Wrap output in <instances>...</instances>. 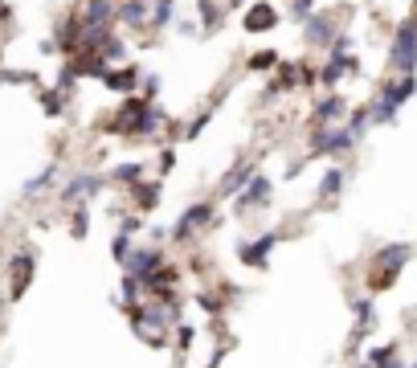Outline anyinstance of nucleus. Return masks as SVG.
<instances>
[{
  "mask_svg": "<svg viewBox=\"0 0 417 368\" xmlns=\"http://www.w3.org/2000/svg\"><path fill=\"white\" fill-rule=\"evenodd\" d=\"M389 66L401 74H413L417 70V13L401 21L393 29V45H389Z\"/></svg>",
  "mask_w": 417,
  "mask_h": 368,
  "instance_id": "f257e3e1",
  "label": "nucleus"
},
{
  "mask_svg": "<svg viewBox=\"0 0 417 368\" xmlns=\"http://www.w3.org/2000/svg\"><path fill=\"white\" fill-rule=\"evenodd\" d=\"M413 258V246H384L377 254V274H372V291H389V286L397 283V274L405 270V262Z\"/></svg>",
  "mask_w": 417,
  "mask_h": 368,
  "instance_id": "f03ea898",
  "label": "nucleus"
},
{
  "mask_svg": "<svg viewBox=\"0 0 417 368\" xmlns=\"http://www.w3.org/2000/svg\"><path fill=\"white\" fill-rule=\"evenodd\" d=\"M123 270L131 274V278H139V283L148 286L160 270H164V250L160 246H148V250H131V258L123 262Z\"/></svg>",
  "mask_w": 417,
  "mask_h": 368,
  "instance_id": "7ed1b4c3",
  "label": "nucleus"
},
{
  "mask_svg": "<svg viewBox=\"0 0 417 368\" xmlns=\"http://www.w3.org/2000/svg\"><path fill=\"white\" fill-rule=\"evenodd\" d=\"M356 144V135L348 127H319L315 139H311V156H340Z\"/></svg>",
  "mask_w": 417,
  "mask_h": 368,
  "instance_id": "20e7f679",
  "label": "nucleus"
},
{
  "mask_svg": "<svg viewBox=\"0 0 417 368\" xmlns=\"http://www.w3.org/2000/svg\"><path fill=\"white\" fill-rule=\"evenodd\" d=\"M111 21H115V4L111 0H90L82 13V33H111Z\"/></svg>",
  "mask_w": 417,
  "mask_h": 368,
  "instance_id": "39448f33",
  "label": "nucleus"
},
{
  "mask_svg": "<svg viewBox=\"0 0 417 368\" xmlns=\"http://www.w3.org/2000/svg\"><path fill=\"white\" fill-rule=\"evenodd\" d=\"M213 217V205H193V209H184L180 213V221H176V229H172V234H176V242H188V237L197 234L200 225H205V221Z\"/></svg>",
  "mask_w": 417,
  "mask_h": 368,
  "instance_id": "423d86ee",
  "label": "nucleus"
},
{
  "mask_svg": "<svg viewBox=\"0 0 417 368\" xmlns=\"http://www.w3.org/2000/svg\"><path fill=\"white\" fill-rule=\"evenodd\" d=\"M274 246H278V234H262V237H254V242H246V246L237 250V258H242L246 266H266V258H270Z\"/></svg>",
  "mask_w": 417,
  "mask_h": 368,
  "instance_id": "0eeeda50",
  "label": "nucleus"
},
{
  "mask_svg": "<svg viewBox=\"0 0 417 368\" xmlns=\"http://www.w3.org/2000/svg\"><path fill=\"white\" fill-rule=\"evenodd\" d=\"M115 21H123L127 29H143V25H151V9L143 0H123V4H115Z\"/></svg>",
  "mask_w": 417,
  "mask_h": 368,
  "instance_id": "6e6552de",
  "label": "nucleus"
},
{
  "mask_svg": "<svg viewBox=\"0 0 417 368\" xmlns=\"http://www.w3.org/2000/svg\"><path fill=\"white\" fill-rule=\"evenodd\" d=\"M270 193H274V184H270L266 176H262V172H258V176H254V180L246 184V193L237 197V213H246L250 205H266V201H270Z\"/></svg>",
  "mask_w": 417,
  "mask_h": 368,
  "instance_id": "1a4fd4ad",
  "label": "nucleus"
},
{
  "mask_svg": "<svg viewBox=\"0 0 417 368\" xmlns=\"http://www.w3.org/2000/svg\"><path fill=\"white\" fill-rule=\"evenodd\" d=\"M303 33H307V41H311V45H327V50H332V41L340 37V33H335V25L323 17V13H315V17L307 21V25H303Z\"/></svg>",
  "mask_w": 417,
  "mask_h": 368,
  "instance_id": "9d476101",
  "label": "nucleus"
},
{
  "mask_svg": "<svg viewBox=\"0 0 417 368\" xmlns=\"http://www.w3.org/2000/svg\"><path fill=\"white\" fill-rule=\"evenodd\" d=\"M139 78H143V74L135 66H119V70H107V74H102V82L111 86V90H119V94H131L135 86H139Z\"/></svg>",
  "mask_w": 417,
  "mask_h": 368,
  "instance_id": "9b49d317",
  "label": "nucleus"
},
{
  "mask_svg": "<svg viewBox=\"0 0 417 368\" xmlns=\"http://www.w3.org/2000/svg\"><path fill=\"white\" fill-rule=\"evenodd\" d=\"M348 111V102H344V94H327V99L315 102V123L319 127H335V119Z\"/></svg>",
  "mask_w": 417,
  "mask_h": 368,
  "instance_id": "f8f14e48",
  "label": "nucleus"
},
{
  "mask_svg": "<svg viewBox=\"0 0 417 368\" xmlns=\"http://www.w3.org/2000/svg\"><path fill=\"white\" fill-rule=\"evenodd\" d=\"M102 188V176H90V172H82V176H74V180L62 188V201H78V197H94Z\"/></svg>",
  "mask_w": 417,
  "mask_h": 368,
  "instance_id": "ddd939ff",
  "label": "nucleus"
},
{
  "mask_svg": "<svg viewBox=\"0 0 417 368\" xmlns=\"http://www.w3.org/2000/svg\"><path fill=\"white\" fill-rule=\"evenodd\" d=\"M254 176H258V168H250V164H237L234 172H229V176L221 180V193H225V197H242V193H246V184H250Z\"/></svg>",
  "mask_w": 417,
  "mask_h": 368,
  "instance_id": "4468645a",
  "label": "nucleus"
},
{
  "mask_svg": "<svg viewBox=\"0 0 417 368\" xmlns=\"http://www.w3.org/2000/svg\"><path fill=\"white\" fill-rule=\"evenodd\" d=\"M274 25H278V13H274L270 4H254L250 13H246V29H250V33H266Z\"/></svg>",
  "mask_w": 417,
  "mask_h": 368,
  "instance_id": "2eb2a0df",
  "label": "nucleus"
},
{
  "mask_svg": "<svg viewBox=\"0 0 417 368\" xmlns=\"http://www.w3.org/2000/svg\"><path fill=\"white\" fill-rule=\"evenodd\" d=\"M344 70H360V62H356L352 53H344V58H327V66L319 70V82H323V86H335Z\"/></svg>",
  "mask_w": 417,
  "mask_h": 368,
  "instance_id": "dca6fc26",
  "label": "nucleus"
},
{
  "mask_svg": "<svg viewBox=\"0 0 417 368\" xmlns=\"http://www.w3.org/2000/svg\"><path fill=\"white\" fill-rule=\"evenodd\" d=\"M168 119H164V111H156V107H148L143 115L135 119V127H131V135H156L160 127H164Z\"/></svg>",
  "mask_w": 417,
  "mask_h": 368,
  "instance_id": "f3484780",
  "label": "nucleus"
},
{
  "mask_svg": "<svg viewBox=\"0 0 417 368\" xmlns=\"http://www.w3.org/2000/svg\"><path fill=\"white\" fill-rule=\"evenodd\" d=\"M340 188H344V172H340V168H327L323 180H319V197H323V201H335Z\"/></svg>",
  "mask_w": 417,
  "mask_h": 368,
  "instance_id": "a211bd4d",
  "label": "nucleus"
},
{
  "mask_svg": "<svg viewBox=\"0 0 417 368\" xmlns=\"http://www.w3.org/2000/svg\"><path fill=\"white\" fill-rule=\"evenodd\" d=\"M368 123H372V107H356V111L348 115V131L360 139V135L368 131Z\"/></svg>",
  "mask_w": 417,
  "mask_h": 368,
  "instance_id": "6ab92c4d",
  "label": "nucleus"
},
{
  "mask_svg": "<svg viewBox=\"0 0 417 368\" xmlns=\"http://www.w3.org/2000/svg\"><path fill=\"white\" fill-rule=\"evenodd\" d=\"M172 17H176V9H172V0H151V25H172Z\"/></svg>",
  "mask_w": 417,
  "mask_h": 368,
  "instance_id": "aec40b11",
  "label": "nucleus"
},
{
  "mask_svg": "<svg viewBox=\"0 0 417 368\" xmlns=\"http://www.w3.org/2000/svg\"><path fill=\"white\" fill-rule=\"evenodd\" d=\"M311 9H315V0H291V21H295V25H307V21L315 17Z\"/></svg>",
  "mask_w": 417,
  "mask_h": 368,
  "instance_id": "412c9836",
  "label": "nucleus"
},
{
  "mask_svg": "<svg viewBox=\"0 0 417 368\" xmlns=\"http://www.w3.org/2000/svg\"><path fill=\"white\" fill-rule=\"evenodd\" d=\"M111 176H115V180H123V184H135L139 176H143V164H135V160H131V164H119Z\"/></svg>",
  "mask_w": 417,
  "mask_h": 368,
  "instance_id": "4be33fe9",
  "label": "nucleus"
},
{
  "mask_svg": "<svg viewBox=\"0 0 417 368\" xmlns=\"http://www.w3.org/2000/svg\"><path fill=\"white\" fill-rule=\"evenodd\" d=\"M53 176H58V168H45V172H41V176H37V180H29V184H25V197H33V193H41V188H50V184H53Z\"/></svg>",
  "mask_w": 417,
  "mask_h": 368,
  "instance_id": "5701e85b",
  "label": "nucleus"
},
{
  "mask_svg": "<svg viewBox=\"0 0 417 368\" xmlns=\"http://www.w3.org/2000/svg\"><path fill=\"white\" fill-rule=\"evenodd\" d=\"M131 250H135V246H131V237H127V234H119V237H115V246H111V254H115L119 266H123V262L131 258Z\"/></svg>",
  "mask_w": 417,
  "mask_h": 368,
  "instance_id": "b1692460",
  "label": "nucleus"
},
{
  "mask_svg": "<svg viewBox=\"0 0 417 368\" xmlns=\"http://www.w3.org/2000/svg\"><path fill=\"white\" fill-rule=\"evenodd\" d=\"M156 197H160V184H143V188H135V205H139V209H148Z\"/></svg>",
  "mask_w": 417,
  "mask_h": 368,
  "instance_id": "393cba45",
  "label": "nucleus"
},
{
  "mask_svg": "<svg viewBox=\"0 0 417 368\" xmlns=\"http://www.w3.org/2000/svg\"><path fill=\"white\" fill-rule=\"evenodd\" d=\"M270 66H274V53H254V58H250V70H270Z\"/></svg>",
  "mask_w": 417,
  "mask_h": 368,
  "instance_id": "a878e982",
  "label": "nucleus"
},
{
  "mask_svg": "<svg viewBox=\"0 0 417 368\" xmlns=\"http://www.w3.org/2000/svg\"><path fill=\"white\" fill-rule=\"evenodd\" d=\"M70 234H74V237L86 234V209H78V213H74V221H70Z\"/></svg>",
  "mask_w": 417,
  "mask_h": 368,
  "instance_id": "bb28decb",
  "label": "nucleus"
},
{
  "mask_svg": "<svg viewBox=\"0 0 417 368\" xmlns=\"http://www.w3.org/2000/svg\"><path fill=\"white\" fill-rule=\"evenodd\" d=\"M193 340H197V332H193V328H180V332H176V348H188V344H193Z\"/></svg>",
  "mask_w": 417,
  "mask_h": 368,
  "instance_id": "cd10ccee",
  "label": "nucleus"
},
{
  "mask_svg": "<svg viewBox=\"0 0 417 368\" xmlns=\"http://www.w3.org/2000/svg\"><path fill=\"white\" fill-rule=\"evenodd\" d=\"M176 33H180V37H193V33H197V21H188V17L176 21Z\"/></svg>",
  "mask_w": 417,
  "mask_h": 368,
  "instance_id": "c85d7f7f",
  "label": "nucleus"
},
{
  "mask_svg": "<svg viewBox=\"0 0 417 368\" xmlns=\"http://www.w3.org/2000/svg\"><path fill=\"white\" fill-rule=\"evenodd\" d=\"M209 119H213V111H205V115H200L197 123L188 127V139H193V135H200V131H205V123H209Z\"/></svg>",
  "mask_w": 417,
  "mask_h": 368,
  "instance_id": "c756f323",
  "label": "nucleus"
},
{
  "mask_svg": "<svg viewBox=\"0 0 417 368\" xmlns=\"http://www.w3.org/2000/svg\"><path fill=\"white\" fill-rule=\"evenodd\" d=\"M160 90V78L156 74H143V94H156Z\"/></svg>",
  "mask_w": 417,
  "mask_h": 368,
  "instance_id": "7c9ffc66",
  "label": "nucleus"
},
{
  "mask_svg": "<svg viewBox=\"0 0 417 368\" xmlns=\"http://www.w3.org/2000/svg\"><path fill=\"white\" fill-rule=\"evenodd\" d=\"M409 368H417V360H413V364H409Z\"/></svg>",
  "mask_w": 417,
  "mask_h": 368,
  "instance_id": "2f4dec72",
  "label": "nucleus"
}]
</instances>
